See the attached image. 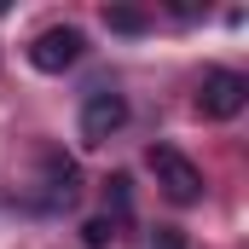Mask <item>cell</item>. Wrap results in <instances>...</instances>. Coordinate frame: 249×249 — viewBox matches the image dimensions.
<instances>
[{"label":"cell","instance_id":"7a4b0ae2","mask_svg":"<svg viewBox=\"0 0 249 249\" xmlns=\"http://www.w3.org/2000/svg\"><path fill=\"white\" fill-rule=\"evenodd\" d=\"M249 105V81L238 70H209L203 75V93H197V110L209 116V122H232L238 110Z\"/></svg>","mask_w":249,"mask_h":249},{"label":"cell","instance_id":"277c9868","mask_svg":"<svg viewBox=\"0 0 249 249\" xmlns=\"http://www.w3.org/2000/svg\"><path fill=\"white\" fill-rule=\"evenodd\" d=\"M81 29H70V23H58V29H41L35 41H29V64L35 70H47V75H58V70H70V64L81 58Z\"/></svg>","mask_w":249,"mask_h":249},{"label":"cell","instance_id":"8992f818","mask_svg":"<svg viewBox=\"0 0 249 249\" xmlns=\"http://www.w3.org/2000/svg\"><path fill=\"white\" fill-rule=\"evenodd\" d=\"M105 29H116V35H145L151 18H145L139 6H105Z\"/></svg>","mask_w":249,"mask_h":249},{"label":"cell","instance_id":"3957f363","mask_svg":"<svg viewBox=\"0 0 249 249\" xmlns=\"http://www.w3.org/2000/svg\"><path fill=\"white\" fill-rule=\"evenodd\" d=\"M122 127H127V99L122 93H87V105H81V145H105Z\"/></svg>","mask_w":249,"mask_h":249},{"label":"cell","instance_id":"5b68a950","mask_svg":"<svg viewBox=\"0 0 249 249\" xmlns=\"http://www.w3.org/2000/svg\"><path fill=\"white\" fill-rule=\"evenodd\" d=\"M47 197L53 203H75V162L70 157H58V151H47Z\"/></svg>","mask_w":249,"mask_h":249},{"label":"cell","instance_id":"9c48e42d","mask_svg":"<svg viewBox=\"0 0 249 249\" xmlns=\"http://www.w3.org/2000/svg\"><path fill=\"white\" fill-rule=\"evenodd\" d=\"M127 186H133L127 174H110V180H105V197H110L116 209H127Z\"/></svg>","mask_w":249,"mask_h":249},{"label":"cell","instance_id":"52a82bcc","mask_svg":"<svg viewBox=\"0 0 249 249\" xmlns=\"http://www.w3.org/2000/svg\"><path fill=\"white\" fill-rule=\"evenodd\" d=\"M110 238H116V220H105V214L81 226V244H87V249H105V244H110Z\"/></svg>","mask_w":249,"mask_h":249},{"label":"cell","instance_id":"ba28073f","mask_svg":"<svg viewBox=\"0 0 249 249\" xmlns=\"http://www.w3.org/2000/svg\"><path fill=\"white\" fill-rule=\"evenodd\" d=\"M151 249H186V232L180 226H157L151 232Z\"/></svg>","mask_w":249,"mask_h":249},{"label":"cell","instance_id":"6da1fadb","mask_svg":"<svg viewBox=\"0 0 249 249\" xmlns=\"http://www.w3.org/2000/svg\"><path fill=\"white\" fill-rule=\"evenodd\" d=\"M151 168H157V186L168 191L174 203H197L203 197V168L191 157H180L174 145H151Z\"/></svg>","mask_w":249,"mask_h":249}]
</instances>
